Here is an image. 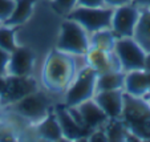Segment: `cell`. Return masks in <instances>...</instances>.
Returning <instances> with one entry per match:
<instances>
[{"label":"cell","instance_id":"obj_1","mask_svg":"<svg viewBox=\"0 0 150 142\" xmlns=\"http://www.w3.org/2000/svg\"><path fill=\"white\" fill-rule=\"evenodd\" d=\"M77 71L76 56L54 48L42 63L41 84L49 93H65Z\"/></svg>","mask_w":150,"mask_h":142},{"label":"cell","instance_id":"obj_2","mask_svg":"<svg viewBox=\"0 0 150 142\" xmlns=\"http://www.w3.org/2000/svg\"><path fill=\"white\" fill-rule=\"evenodd\" d=\"M91 45V35L79 23L67 17L61 23L56 48L76 57L85 56Z\"/></svg>","mask_w":150,"mask_h":142},{"label":"cell","instance_id":"obj_3","mask_svg":"<svg viewBox=\"0 0 150 142\" xmlns=\"http://www.w3.org/2000/svg\"><path fill=\"white\" fill-rule=\"evenodd\" d=\"M7 108L15 116L36 125L51 112V100L45 93L37 89L36 92L27 94L16 102L7 105Z\"/></svg>","mask_w":150,"mask_h":142},{"label":"cell","instance_id":"obj_4","mask_svg":"<svg viewBox=\"0 0 150 142\" xmlns=\"http://www.w3.org/2000/svg\"><path fill=\"white\" fill-rule=\"evenodd\" d=\"M97 73L89 65L77 71L76 77L64 93V105L77 106L96 94Z\"/></svg>","mask_w":150,"mask_h":142},{"label":"cell","instance_id":"obj_5","mask_svg":"<svg viewBox=\"0 0 150 142\" xmlns=\"http://www.w3.org/2000/svg\"><path fill=\"white\" fill-rule=\"evenodd\" d=\"M114 8L100 7V8H89V7H74L67 17L79 23L89 35L102 29H110L112 16Z\"/></svg>","mask_w":150,"mask_h":142},{"label":"cell","instance_id":"obj_6","mask_svg":"<svg viewBox=\"0 0 150 142\" xmlns=\"http://www.w3.org/2000/svg\"><path fill=\"white\" fill-rule=\"evenodd\" d=\"M114 53L118 57L121 71L125 73L145 68L146 52L133 37H118L114 45Z\"/></svg>","mask_w":150,"mask_h":142},{"label":"cell","instance_id":"obj_7","mask_svg":"<svg viewBox=\"0 0 150 142\" xmlns=\"http://www.w3.org/2000/svg\"><path fill=\"white\" fill-rule=\"evenodd\" d=\"M121 119L127 129L150 122V102L144 97H136L124 92V108Z\"/></svg>","mask_w":150,"mask_h":142},{"label":"cell","instance_id":"obj_8","mask_svg":"<svg viewBox=\"0 0 150 142\" xmlns=\"http://www.w3.org/2000/svg\"><path fill=\"white\" fill-rule=\"evenodd\" d=\"M139 13L141 9L133 3L114 8L110 29L117 37H133Z\"/></svg>","mask_w":150,"mask_h":142},{"label":"cell","instance_id":"obj_9","mask_svg":"<svg viewBox=\"0 0 150 142\" xmlns=\"http://www.w3.org/2000/svg\"><path fill=\"white\" fill-rule=\"evenodd\" d=\"M39 89L36 80L32 76L21 77V76H7V86L3 96L0 97V105H9L20 98L25 97L27 94L33 93Z\"/></svg>","mask_w":150,"mask_h":142},{"label":"cell","instance_id":"obj_10","mask_svg":"<svg viewBox=\"0 0 150 142\" xmlns=\"http://www.w3.org/2000/svg\"><path fill=\"white\" fill-rule=\"evenodd\" d=\"M35 61H36V54L31 48L17 45V48L9 56L7 76H32Z\"/></svg>","mask_w":150,"mask_h":142},{"label":"cell","instance_id":"obj_11","mask_svg":"<svg viewBox=\"0 0 150 142\" xmlns=\"http://www.w3.org/2000/svg\"><path fill=\"white\" fill-rule=\"evenodd\" d=\"M124 89L117 90H101L96 92L93 100L102 109L109 119L121 118L124 108Z\"/></svg>","mask_w":150,"mask_h":142},{"label":"cell","instance_id":"obj_12","mask_svg":"<svg viewBox=\"0 0 150 142\" xmlns=\"http://www.w3.org/2000/svg\"><path fill=\"white\" fill-rule=\"evenodd\" d=\"M53 112H54V114H56L57 121H59V124H60V128H61L64 139H68V141L88 139V136L91 131H89L88 129H85L84 126L79 125V124L72 118V116L69 114L65 105L56 106V109H54Z\"/></svg>","mask_w":150,"mask_h":142},{"label":"cell","instance_id":"obj_13","mask_svg":"<svg viewBox=\"0 0 150 142\" xmlns=\"http://www.w3.org/2000/svg\"><path fill=\"white\" fill-rule=\"evenodd\" d=\"M85 59L88 61L86 65H89L94 72L98 74L108 73V72L121 71L118 57L116 56L114 51H100V49H89L85 54Z\"/></svg>","mask_w":150,"mask_h":142},{"label":"cell","instance_id":"obj_14","mask_svg":"<svg viewBox=\"0 0 150 142\" xmlns=\"http://www.w3.org/2000/svg\"><path fill=\"white\" fill-rule=\"evenodd\" d=\"M76 108L80 112V114H81L84 126L89 131L98 128H104L106 125V122L109 121L106 114L102 112V109L97 105V102L93 98L86 100V101L81 102L80 105H77Z\"/></svg>","mask_w":150,"mask_h":142},{"label":"cell","instance_id":"obj_15","mask_svg":"<svg viewBox=\"0 0 150 142\" xmlns=\"http://www.w3.org/2000/svg\"><path fill=\"white\" fill-rule=\"evenodd\" d=\"M124 90L136 97H146L150 93V72L132 71L125 73Z\"/></svg>","mask_w":150,"mask_h":142},{"label":"cell","instance_id":"obj_16","mask_svg":"<svg viewBox=\"0 0 150 142\" xmlns=\"http://www.w3.org/2000/svg\"><path fill=\"white\" fill-rule=\"evenodd\" d=\"M36 133L44 141L57 142L64 139L60 124L53 110H51L45 118H42L39 124H36Z\"/></svg>","mask_w":150,"mask_h":142},{"label":"cell","instance_id":"obj_17","mask_svg":"<svg viewBox=\"0 0 150 142\" xmlns=\"http://www.w3.org/2000/svg\"><path fill=\"white\" fill-rule=\"evenodd\" d=\"M36 1L37 0H16V6H15L13 12L4 24L9 27H19L25 24L31 19L32 13H33Z\"/></svg>","mask_w":150,"mask_h":142},{"label":"cell","instance_id":"obj_18","mask_svg":"<svg viewBox=\"0 0 150 142\" xmlns=\"http://www.w3.org/2000/svg\"><path fill=\"white\" fill-rule=\"evenodd\" d=\"M133 39L141 45L146 53L150 52V9H141L139 19L137 21Z\"/></svg>","mask_w":150,"mask_h":142},{"label":"cell","instance_id":"obj_19","mask_svg":"<svg viewBox=\"0 0 150 142\" xmlns=\"http://www.w3.org/2000/svg\"><path fill=\"white\" fill-rule=\"evenodd\" d=\"M124 84H125V72L114 71V72H108V73H102L97 76L96 92L124 89Z\"/></svg>","mask_w":150,"mask_h":142},{"label":"cell","instance_id":"obj_20","mask_svg":"<svg viewBox=\"0 0 150 142\" xmlns=\"http://www.w3.org/2000/svg\"><path fill=\"white\" fill-rule=\"evenodd\" d=\"M118 37L114 35L112 29H102V31L91 33V45L89 49H100V51H114V45Z\"/></svg>","mask_w":150,"mask_h":142},{"label":"cell","instance_id":"obj_21","mask_svg":"<svg viewBox=\"0 0 150 142\" xmlns=\"http://www.w3.org/2000/svg\"><path fill=\"white\" fill-rule=\"evenodd\" d=\"M104 130L106 133L108 141H112V142L126 141L127 126L121 118L109 119L108 122H106V125L104 126Z\"/></svg>","mask_w":150,"mask_h":142},{"label":"cell","instance_id":"obj_22","mask_svg":"<svg viewBox=\"0 0 150 142\" xmlns=\"http://www.w3.org/2000/svg\"><path fill=\"white\" fill-rule=\"evenodd\" d=\"M0 48L9 52V53H12L17 48L15 27L0 24Z\"/></svg>","mask_w":150,"mask_h":142},{"label":"cell","instance_id":"obj_23","mask_svg":"<svg viewBox=\"0 0 150 142\" xmlns=\"http://www.w3.org/2000/svg\"><path fill=\"white\" fill-rule=\"evenodd\" d=\"M51 4L56 13L67 16L77 6V0H52Z\"/></svg>","mask_w":150,"mask_h":142},{"label":"cell","instance_id":"obj_24","mask_svg":"<svg viewBox=\"0 0 150 142\" xmlns=\"http://www.w3.org/2000/svg\"><path fill=\"white\" fill-rule=\"evenodd\" d=\"M16 0H0V24H4L12 15Z\"/></svg>","mask_w":150,"mask_h":142},{"label":"cell","instance_id":"obj_25","mask_svg":"<svg viewBox=\"0 0 150 142\" xmlns=\"http://www.w3.org/2000/svg\"><path fill=\"white\" fill-rule=\"evenodd\" d=\"M9 56H11L9 52L0 48V74L3 76H7V65L9 61Z\"/></svg>","mask_w":150,"mask_h":142},{"label":"cell","instance_id":"obj_26","mask_svg":"<svg viewBox=\"0 0 150 142\" xmlns=\"http://www.w3.org/2000/svg\"><path fill=\"white\" fill-rule=\"evenodd\" d=\"M77 6L89 7V8H100V7H105V4L104 0H77Z\"/></svg>","mask_w":150,"mask_h":142},{"label":"cell","instance_id":"obj_27","mask_svg":"<svg viewBox=\"0 0 150 142\" xmlns=\"http://www.w3.org/2000/svg\"><path fill=\"white\" fill-rule=\"evenodd\" d=\"M132 3H133V0H104L105 7H109V8H118V7Z\"/></svg>","mask_w":150,"mask_h":142},{"label":"cell","instance_id":"obj_28","mask_svg":"<svg viewBox=\"0 0 150 142\" xmlns=\"http://www.w3.org/2000/svg\"><path fill=\"white\" fill-rule=\"evenodd\" d=\"M133 4L139 9H150V0H133Z\"/></svg>","mask_w":150,"mask_h":142},{"label":"cell","instance_id":"obj_29","mask_svg":"<svg viewBox=\"0 0 150 142\" xmlns=\"http://www.w3.org/2000/svg\"><path fill=\"white\" fill-rule=\"evenodd\" d=\"M6 86H7V76L0 74V97L3 96L4 90H6Z\"/></svg>","mask_w":150,"mask_h":142},{"label":"cell","instance_id":"obj_30","mask_svg":"<svg viewBox=\"0 0 150 142\" xmlns=\"http://www.w3.org/2000/svg\"><path fill=\"white\" fill-rule=\"evenodd\" d=\"M144 71L146 72H150V52L146 53V57H145V68Z\"/></svg>","mask_w":150,"mask_h":142},{"label":"cell","instance_id":"obj_31","mask_svg":"<svg viewBox=\"0 0 150 142\" xmlns=\"http://www.w3.org/2000/svg\"><path fill=\"white\" fill-rule=\"evenodd\" d=\"M144 98H146L147 101H150V93H149V94H146V97H144Z\"/></svg>","mask_w":150,"mask_h":142},{"label":"cell","instance_id":"obj_32","mask_svg":"<svg viewBox=\"0 0 150 142\" xmlns=\"http://www.w3.org/2000/svg\"><path fill=\"white\" fill-rule=\"evenodd\" d=\"M1 125H3V124L0 122V136H1V129H3V126H1Z\"/></svg>","mask_w":150,"mask_h":142},{"label":"cell","instance_id":"obj_33","mask_svg":"<svg viewBox=\"0 0 150 142\" xmlns=\"http://www.w3.org/2000/svg\"><path fill=\"white\" fill-rule=\"evenodd\" d=\"M48 1H52V0H48Z\"/></svg>","mask_w":150,"mask_h":142},{"label":"cell","instance_id":"obj_34","mask_svg":"<svg viewBox=\"0 0 150 142\" xmlns=\"http://www.w3.org/2000/svg\"><path fill=\"white\" fill-rule=\"evenodd\" d=\"M149 102H150V101H149Z\"/></svg>","mask_w":150,"mask_h":142}]
</instances>
